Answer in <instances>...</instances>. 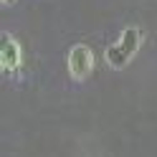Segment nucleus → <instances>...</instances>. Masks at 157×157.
<instances>
[{
    "label": "nucleus",
    "mask_w": 157,
    "mask_h": 157,
    "mask_svg": "<svg viewBox=\"0 0 157 157\" xmlns=\"http://www.w3.org/2000/svg\"><path fill=\"white\" fill-rule=\"evenodd\" d=\"M15 3V0H3V5H13Z\"/></svg>",
    "instance_id": "obj_4"
},
{
    "label": "nucleus",
    "mask_w": 157,
    "mask_h": 157,
    "mask_svg": "<svg viewBox=\"0 0 157 157\" xmlns=\"http://www.w3.org/2000/svg\"><path fill=\"white\" fill-rule=\"evenodd\" d=\"M91 68H94V53H91V48L84 46V43H76L71 51H68V74H71V78L84 81V78L91 74Z\"/></svg>",
    "instance_id": "obj_2"
},
{
    "label": "nucleus",
    "mask_w": 157,
    "mask_h": 157,
    "mask_svg": "<svg viewBox=\"0 0 157 157\" xmlns=\"http://www.w3.org/2000/svg\"><path fill=\"white\" fill-rule=\"evenodd\" d=\"M142 38H144L142 28H137V25L124 28L122 36H119V41L106 48V63H109L112 68H117V71L124 68L137 56V51H140V46H142Z\"/></svg>",
    "instance_id": "obj_1"
},
{
    "label": "nucleus",
    "mask_w": 157,
    "mask_h": 157,
    "mask_svg": "<svg viewBox=\"0 0 157 157\" xmlns=\"http://www.w3.org/2000/svg\"><path fill=\"white\" fill-rule=\"evenodd\" d=\"M21 58H23L21 43L13 36H3V41H0V68L5 74H15L21 68Z\"/></svg>",
    "instance_id": "obj_3"
}]
</instances>
